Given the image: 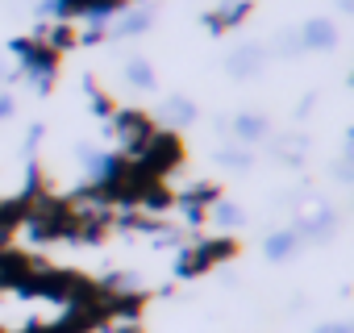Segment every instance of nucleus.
Instances as JSON below:
<instances>
[{"label": "nucleus", "mask_w": 354, "mask_h": 333, "mask_svg": "<svg viewBox=\"0 0 354 333\" xmlns=\"http://www.w3.org/2000/svg\"><path fill=\"white\" fill-rule=\"evenodd\" d=\"M9 50L21 59V75L38 88V92H50L55 75H59V55L50 46H42L38 38H13Z\"/></svg>", "instance_id": "nucleus-1"}, {"label": "nucleus", "mask_w": 354, "mask_h": 333, "mask_svg": "<svg viewBox=\"0 0 354 333\" xmlns=\"http://www.w3.org/2000/svg\"><path fill=\"white\" fill-rule=\"evenodd\" d=\"M129 162H138L150 180H162V175H171L175 166L184 162V146H180V137H175V133H154L146 142V150L138 158H129Z\"/></svg>", "instance_id": "nucleus-2"}, {"label": "nucleus", "mask_w": 354, "mask_h": 333, "mask_svg": "<svg viewBox=\"0 0 354 333\" xmlns=\"http://www.w3.org/2000/svg\"><path fill=\"white\" fill-rule=\"evenodd\" d=\"M234 254V242L230 238H213V242H196V246H188L180 258H175V275H184V279H192V275H205L209 267H217L221 258H230Z\"/></svg>", "instance_id": "nucleus-3"}, {"label": "nucleus", "mask_w": 354, "mask_h": 333, "mask_svg": "<svg viewBox=\"0 0 354 333\" xmlns=\"http://www.w3.org/2000/svg\"><path fill=\"white\" fill-rule=\"evenodd\" d=\"M113 129L121 133V146H125V158H138L146 150V142L158 133L154 121L142 113V108H117L113 113Z\"/></svg>", "instance_id": "nucleus-4"}, {"label": "nucleus", "mask_w": 354, "mask_h": 333, "mask_svg": "<svg viewBox=\"0 0 354 333\" xmlns=\"http://www.w3.org/2000/svg\"><path fill=\"white\" fill-rule=\"evenodd\" d=\"M300 46L304 50H333L337 46V26L329 17H313L300 26Z\"/></svg>", "instance_id": "nucleus-5"}, {"label": "nucleus", "mask_w": 354, "mask_h": 333, "mask_svg": "<svg viewBox=\"0 0 354 333\" xmlns=\"http://www.w3.org/2000/svg\"><path fill=\"white\" fill-rule=\"evenodd\" d=\"M246 13H250V0H230V5H221V9H213V13H205V30H209V34H225V30L242 26V21H246Z\"/></svg>", "instance_id": "nucleus-6"}, {"label": "nucleus", "mask_w": 354, "mask_h": 333, "mask_svg": "<svg viewBox=\"0 0 354 333\" xmlns=\"http://www.w3.org/2000/svg\"><path fill=\"white\" fill-rule=\"evenodd\" d=\"M150 26H154V9L133 5V9H121V17H117V26H113V38H138V34H146Z\"/></svg>", "instance_id": "nucleus-7"}, {"label": "nucleus", "mask_w": 354, "mask_h": 333, "mask_svg": "<svg viewBox=\"0 0 354 333\" xmlns=\"http://www.w3.org/2000/svg\"><path fill=\"white\" fill-rule=\"evenodd\" d=\"M263 46H238L230 59H225V67H230V75L234 79H250V75H259L263 71Z\"/></svg>", "instance_id": "nucleus-8"}, {"label": "nucleus", "mask_w": 354, "mask_h": 333, "mask_svg": "<svg viewBox=\"0 0 354 333\" xmlns=\"http://www.w3.org/2000/svg\"><path fill=\"white\" fill-rule=\"evenodd\" d=\"M234 137H238L242 146L263 142V137H267V117H259V113H242V117H234Z\"/></svg>", "instance_id": "nucleus-9"}, {"label": "nucleus", "mask_w": 354, "mask_h": 333, "mask_svg": "<svg viewBox=\"0 0 354 333\" xmlns=\"http://www.w3.org/2000/svg\"><path fill=\"white\" fill-rule=\"evenodd\" d=\"M162 121H171V125H192L196 121V104L184 100V96H171L162 104Z\"/></svg>", "instance_id": "nucleus-10"}, {"label": "nucleus", "mask_w": 354, "mask_h": 333, "mask_svg": "<svg viewBox=\"0 0 354 333\" xmlns=\"http://www.w3.org/2000/svg\"><path fill=\"white\" fill-rule=\"evenodd\" d=\"M125 84L138 88V92H150V88H154V67H150L146 59H129V63H125Z\"/></svg>", "instance_id": "nucleus-11"}, {"label": "nucleus", "mask_w": 354, "mask_h": 333, "mask_svg": "<svg viewBox=\"0 0 354 333\" xmlns=\"http://www.w3.org/2000/svg\"><path fill=\"white\" fill-rule=\"evenodd\" d=\"M296 246H300V234L296 229H279V234H271L267 238V258H288V254H296Z\"/></svg>", "instance_id": "nucleus-12"}, {"label": "nucleus", "mask_w": 354, "mask_h": 333, "mask_svg": "<svg viewBox=\"0 0 354 333\" xmlns=\"http://www.w3.org/2000/svg\"><path fill=\"white\" fill-rule=\"evenodd\" d=\"M38 42H42V46H50V50L59 55V50H71V46H75V34H71V26H67V21H55Z\"/></svg>", "instance_id": "nucleus-13"}, {"label": "nucleus", "mask_w": 354, "mask_h": 333, "mask_svg": "<svg viewBox=\"0 0 354 333\" xmlns=\"http://www.w3.org/2000/svg\"><path fill=\"white\" fill-rule=\"evenodd\" d=\"M209 213H213V221H217V225H225V229H238V225L246 221V213H242L238 204H230V200H217Z\"/></svg>", "instance_id": "nucleus-14"}, {"label": "nucleus", "mask_w": 354, "mask_h": 333, "mask_svg": "<svg viewBox=\"0 0 354 333\" xmlns=\"http://www.w3.org/2000/svg\"><path fill=\"white\" fill-rule=\"evenodd\" d=\"M38 13L42 17H55V21H67V17H75V0H42Z\"/></svg>", "instance_id": "nucleus-15"}, {"label": "nucleus", "mask_w": 354, "mask_h": 333, "mask_svg": "<svg viewBox=\"0 0 354 333\" xmlns=\"http://www.w3.org/2000/svg\"><path fill=\"white\" fill-rule=\"evenodd\" d=\"M275 50L279 55H300L304 46H300V30H283L279 38H275Z\"/></svg>", "instance_id": "nucleus-16"}, {"label": "nucleus", "mask_w": 354, "mask_h": 333, "mask_svg": "<svg viewBox=\"0 0 354 333\" xmlns=\"http://www.w3.org/2000/svg\"><path fill=\"white\" fill-rule=\"evenodd\" d=\"M84 88H88V96H92V108H96L100 117H113V100H109V96H104V92H100V88H96L92 79H88Z\"/></svg>", "instance_id": "nucleus-17"}, {"label": "nucleus", "mask_w": 354, "mask_h": 333, "mask_svg": "<svg viewBox=\"0 0 354 333\" xmlns=\"http://www.w3.org/2000/svg\"><path fill=\"white\" fill-rule=\"evenodd\" d=\"M217 158H221L225 166H246V162H250V150H221Z\"/></svg>", "instance_id": "nucleus-18"}, {"label": "nucleus", "mask_w": 354, "mask_h": 333, "mask_svg": "<svg viewBox=\"0 0 354 333\" xmlns=\"http://www.w3.org/2000/svg\"><path fill=\"white\" fill-rule=\"evenodd\" d=\"M317 333H350V325H321Z\"/></svg>", "instance_id": "nucleus-19"}, {"label": "nucleus", "mask_w": 354, "mask_h": 333, "mask_svg": "<svg viewBox=\"0 0 354 333\" xmlns=\"http://www.w3.org/2000/svg\"><path fill=\"white\" fill-rule=\"evenodd\" d=\"M9 113H13V100H9V96H0V121H5Z\"/></svg>", "instance_id": "nucleus-20"}, {"label": "nucleus", "mask_w": 354, "mask_h": 333, "mask_svg": "<svg viewBox=\"0 0 354 333\" xmlns=\"http://www.w3.org/2000/svg\"><path fill=\"white\" fill-rule=\"evenodd\" d=\"M337 9H342V13H350V9H354V0H337Z\"/></svg>", "instance_id": "nucleus-21"}, {"label": "nucleus", "mask_w": 354, "mask_h": 333, "mask_svg": "<svg viewBox=\"0 0 354 333\" xmlns=\"http://www.w3.org/2000/svg\"><path fill=\"white\" fill-rule=\"evenodd\" d=\"M5 79H9V75H5V59H0V84H5Z\"/></svg>", "instance_id": "nucleus-22"}]
</instances>
